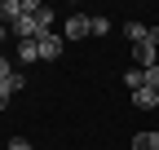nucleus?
<instances>
[{"instance_id":"obj_14","label":"nucleus","mask_w":159,"mask_h":150,"mask_svg":"<svg viewBox=\"0 0 159 150\" xmlns=\"http://www.w3.org/2000/svg\"><path fill=\"white\" fill-rule=\"evenodd\" d=\"M146 88H155V93H159V66H150V71H146Z\"/></svg>"},{"instance_id":"obj_8","label":"nucleus","mask_w":159,"mask_h":150,"mask_svg":"<svg viewBox=\"0 0 159 150\" xmlns=\"http://www.w3.org/2000/svg\"><path fill=\"white\" fill-rule=\"evenodd\" d=\"M111 31H115L111 18H102V13H93V18H89V35H97V40H102V35H111Z\"/></svg>"},{"instance_id":"obj_4","label":"nucleus","mask_w":159,"mask_h":150,"mask_svg":"<svg viewBox=\"0 0 159 150\" xmlns=\"http://www.w3.org/2000/svg\"><path fill=\"white\" fill-rule=\"evenodd\" d=\"M22 13H27V0H0V22L5 27H13Z\"/></svg>"},{"instance_id":"obj_10","label":"nucleus","mask_w":159,"mask_h":150,"mask_svg":"<svg viewBox=\"0 0 159 150\" xmlns=\"http://www.w3.org/2000/svg\"><path fill=\"white\" fill-rule=\"evenodd\" d=\"M133 150H159V128H155V133H137L133 137Z\"/></svg>"},{"instance_id":"obj_16","label":"nucleus","mask_w":159,"mask_h":150,"mask_svg":"<svg viewBox=\"0 0 159 150\" xmlns=\"http://www.w3.org/2000/svg\"><path fill=\"white\" fill-rule=\"evenodd\" d=\"M9 150H31V141L27 137H9Z\"/></svg>"},{"instance_id":"obj_12","label":"nucleus","mask_w":159,"mask_h":150,"mask_svg":"<svg viewBox=\"0 0 159 150\" xmlns=\"http://www.w3.org/2000/svg\"><path fill=\"white\" fill-rule=\"evenodd\" d=\"M9 88H13V93H18V88H27V71H22V66L9 75Z\"/></svg>"},{"instance_id":"obj_13","label":"nucleus","mask_w":159,"mask_h":150,"mask_svg":"<svg viewBox=\"0 0 159 150\" xmlns=\"http://www.w3.org/2000/svg\"><path fill=\"white\" fill-rule=\"evenodd\" d=\"M13 71H18V66H13V62L5 58V53H0V84H5V80H9V75H13Z\"/></svg>"},{"instance_id":"obj_2","label":"nucleus","mask_w":159,"mask_h":150,"mask_svg":"<svg viewBox=\"0 0 159 150\" xmlns=\"http://www.w3.org/2000/svg\"><path fill=\"white\" fill-rule=\"evenodd\" d=\"M35 49H40V62H53V58H62V35L57 31H44L35 40Z\"/></svg>"},{"instance_id":"obj_15","label":"nucleus","mask_w":159,"mask_h":150,"mask_svg":"<svg viewBox=\"0 0 159 150\" xmlns=\"http://www.w3.org/2000/svg\"><path fill=\"white\" fill-rule=\"evenodd\" d=\"M9 97H13V88H9V80H5V84H0V110L9 106Z\"/></svg>"},{"instance_id":"obj_11","label":"nucleus","mask_w":159,"mask_h":150,"mask_svg":"<svg viewBox=\"0 0 159 150\" xmlns=\"http://www.w3.org/2000/svg\"><path fill=\"white\" fill-rule=\"evenodd\" d=\"M124 84H128L133 93H137V88H146V71H142V66H128V71H124Z\"/></svg>"},{"instance_id":"obj_1","label":"nucleus","mask_w":159,"mask_h":150,"mask_svg":"<svg viewBox=\"0 0 159 150\" xmlns=\"http://www.w3.org/2000/svg\"><path fill=\"white\" fill-rule=\"evenodd\" d=\"M62 40L75 44V40H89V13H71L62 22Z\"/></svg>"},{"instance_id":"obj_5","label":"nucleus","mask_w":159,"mask_h":150,"mask_svg":"<svg viewBox=\"0 0 159 150\" xmlns=\"http://www.w3.org/2000/svg\"><path fill=\"white\" fill-rule=\"evenodd\" d=\"M124 35H128V44H146L150 40V27L137 22V18H128V22H124Z\"/></svg>"},{"instance_id":"obj_6","label":"nucleus","mask_w":159,"mask_h":150,"mask_svg":"<svg viewBox=\"0 0 159 150\" xmlns=\"http://www.w3.org/2000/svg\"><path fill=\"white\" fill-rule=\"evenodd\" d=\"M13 58H18V66H31V62H40V49H35V40H18Z\"/></svg>"},{"instance_id":"obj_7","label":"nucleus","mask_w":159,"mask_h":150,"mask_svg":"<svg viewBox=\"0 0 159 150\" xmlns=\"http://www.w3.org/2000/svg\"><path fill=\"white\" fill-rule=\"evenodd\" d=\"M133 106H137V110H159V93H155V88H137V93H133Z\"/></svg>"},{"instance_id":"obj_3","label":"nucleus","mask_w":159,"mask_h":150,"mask_svg":"<svg viewBox=\"0 0 159 150\" xmlns=\"http://www.w3.org/2000/svg\"><path fill=\"white\" fill-rule=\"evenodd\" d=\"M155 40H146V44H133V66H142V71H150V66H159V58H155Z\"/></svg>"},{"instance_id":"obj_17","label":"nucleus","mask_w":159,"mask_h":150,"mask_svg":"<svg viewBox=\"0 0 159 150\" xmlns=\"http://www.w3.org/2000/svg\"><path fill=\"white\" fill-rule=\"evenodd\" d=\"M5 35H9V27H5V22H0V44H5Z\"/></svg>"},{"instance_id":"obj_9","label":"nucleus","mask_w":159,"mask_h":150,"mask_svg":"<svg viewBox=\"0 0 159 150\" xmlns=\"http://www.w3.org/2000/svg\"><path fill=\"white\" fill-rule=\"evenodd\" d=\"M53 18H57V13H53L49 5H35V27H40V35L53 31ZM40 35H35V40H40Z\"/></svg>"}]
</instances>
